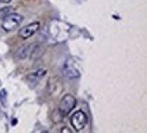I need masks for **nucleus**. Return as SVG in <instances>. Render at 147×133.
I'll list each match as a JSON object with an SVG mask.
<instances>
[{
    "mask_svg": "<svg viewBox=\"0 0 147 133\" xmlns=\"http://www.w3.org/2000/svg\"><path fill=\"white\" fill-rule=\"evenodd\" d=\"M0 102H1V105H3V106L7 105V91L5 90L0 91Z\"/></svg>",
    "mask_w": 147,
    "mask_h": 133,
    "instance_id": "nucleus-9",
    "label": "nucleus"
},
{
    "mask_svg": "<svg viewBox=\"0 0 147 133\" xmlns=\"http://www.w3.org/2000/svg\"><path fill=\"white\" fill-rule=\"evenodd\" d=\"M1 3H10V1H12V0H0Z\"/></svg>",
    "mask_w": 147,
    "mask_h": 133,
    "instance_id": "nucleus-10",
    "label": "nucleus"
},
{
    "mask_svg": "<svg viewBox=\"0 0 147 133\" xmlns=\"http://www.w3.org/2000/svg\"><path fill=\"white\" fill-rule=\"evenodd\" d=\"M75 105H76V101H75V98H74L72 95H69V94L64 95V98L61 99V102H60V106H59L60 113H61L63 116H67V114H69V113L74 110Z\"/></svg>",
    "mask_w": 147,
    "mask_h": 133,
    "instance_id": "nucleus-3",
    "label": "nucleus"
},
{
    "mask_svg": "<svg viewBox=\"0 0 147 133\" xmlns=\"http://www.w3.org/2000/svg\"><path fill=\"white\" fill-rule=\"evenodd\" d=\"M11 12H14V7H3V8H0V19H3L4 16H7Z\"/></svg>",
    "mask_w": 147,
    "mask_h": 133,
    "instance_id": "nucleus-8",
    "label": "nucleus"
},
{
    "mask_svg": "<svg viewBox=\"0 0 147 133\" xmlns=\"http://www.w3.org/2000/svg\"><path fill=\"white\" fill-rule=\"evenodd\" d=\"M33 49H34V45H30V43H27V45H23L21 48L18 49V52H16V59H27V57H30L33 54Z\"/></svg>",
    "mask_w": 147,
    "mask_h": 133,
    "instance_id": "nucleus-5",
    "label": "nucleus"
},
{
    "mask_svg": "<svg viewBox=\"0 0 147 133\" xmlns=\"http://www.w3.org/2000/svg\"><path fill=\"white\" fill-rule=\"evenodd\" d=\"M47 74V69H38V71H36V72H33L32 75H29V78H27V80H29V83H30V86L32 87H34V86L40 82V80L44 78V75Z\"/></svg>",
    "mask_w": 147,
    "mask_h": 133,
    "instance_id": "nucleus-6",
    "label": "nucleus"
},
{
    "mask_svg": "<svg viewBox=\"0 0 147 133\" xmlns=\"http://www.w3.org/2000/svg\"><path fill=\"white\" fill-rule=\"evenodd\" d=\"M38 29H40V23H38V22H33L30 25L22 27L21 30H19V35H21V38H23V39H27V38L32 37V35H34V34L38 31Z\"/></svg>",
    "mask_w": 147,
    "mask_h": 133,
    "instance_id": "nucleus-4",
    "label": "nucleus"
},
{
    "mask_svg": "<svg viewBox=\"0 0 147 133\" xmlns=\"http://www.w3.org/2000/svg\"><path fill=\"white\" fill-rule=\"evenodd\" d=\"M64 75L69 79H76L79 78V71L75 68V65L71 61H68V63H65V67H64Z\"/></svg>",
    "mask_w": 147,
    "mask_h": 133,
    "instance_id": "nucleus-7",
    "label": "nucleus"
},
{
    "mask_svg": "<svg viewBox=\"0 0 147 133\" xmlns=\"http://www.w3.org/2000/svg\"><path fill=\"white\" fill-rule=\"evenodd\" d=\"M69 121H71V125L75 130H82L87 125V114L82 110H76L71 116Z\"/></svg>",
    "mask_w": 147,
    "mask_h": 133,
    "instance_id": "nucleus-2",
    "label": "nucleus"
},
{
    "mask_svg": "<svg viewBox=\"0 0 147 133\" xmlns=\"http://www.w3.org/2000/svg\"><path fill=\"white\" fill-rule=\"evenodd\" d=\"M23 21V16L19 15V14H15V12H11L7 16H4L1 19V27L4 31H12L15 30L16 27L19 26Z\"/></svg>",
    "mask_w": 147,
    "mask_h": 133,
    "instance_id": "nucleus-1",
    "label": "nucleus"
}]
</instances>
